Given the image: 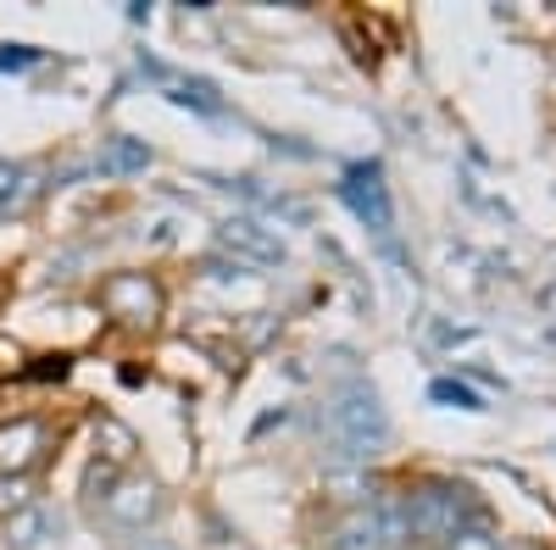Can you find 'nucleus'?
<instances>
[{"instance_id":"f03ea898","label":"nucleus","mask_w":556,"mask_h":550,"mask_svg":"<svg viewBox=\"0 0 556 550\" xmlns=\"http://www.w3.org/2000/svg\"><path fill=\"white\" fill-rule=\"evenodd\" d=\"M89 500H96L101 523L117 528V534H151V523L167 512V489L151 473H117L112 484H101Z\"/></svg>"},{"instance_id":"7ed1b4c3","label":"nucleus","mask_w":556,"mask_h":550,"mask_svg":"<svg viewBox=\"0 0 556 550\" xmlns=\"http://www.w3.org/2000/svg\"><path fill=\"white\" fill-rule=\"evenodd\" d=\"M468 523H479V507L468 500V489H462V484H424V489H406V534H412V539L445 545L451 534H462Z\"/></svg>"},{"instance_id":"f257e3e1","label":"nucleus","mask_w":556,"mask_h":550,"mask_svg":"<svg viewBox=\"0 0 556 550\" xmlns=\"http://www.w3.org/2000/svg\"><path fill=\"white\" fill-rule=\"evenodd\" d=\"M390 439V411L379 400L374 384H340L329 395V406H323V445H329L334 462H374V456L384 450Z\"/></svg>"},{"instance_id":"0eeeda50","label":"nucleus","mask_w":556,"mask_h":550,"mask_svg":"<svg viewBox=\"0 0 556 550\" xmlns=\"http://www.w3.org/2000/svg\"><path fill=\"white\" fill-rule=\"evenodd\" d=\"M45 450V423L39 418H12L0 423V478H23Z\"/></svg>"},{"instance_id":"4468645a","label":"nucleus","mask_w":556,"mask_h":550,"mask_svg":"<svg viewBox=\"0 0 556 550\" xmlns=\"http://www.w3.org/2000/svg\"><path fill=\"white\" fill-rule=\"evenodd\" d=\"M128 550H178V539H167V534H134Z\"/></svg>"},{"instance_id":"6e6552de","label":"nucleus","mask_w":556,"mask_h":550,"mask_svg":"<svg viewBox=\"0 0 556 550\" xmlns=\"http://www.w3.org/2000/svg\"><path fill=\"white\" fill-rule=\"evenodd\" d=\"M345 201H351V212L367 222V228H390V190H384V167L379 162H367V167H356L351 178H345Z\"/></svg>"},{"instance_id":"ddd939ff","label":"nucleus","mask_w":556,"mask_h":550,"mask_svg":"<svg viewBox=\"0 0 556 550\" xmlns=\"http://www.w3.org/2000/svg\"><path fill=\"white\" fill-rule=\"evenodd\" d=\"M23 507H28V484H23V478H0V512L17 517Z\"/></svg>"},{"instance_id":"f8f14e48","label":"nucleus","mask_w":556,"mask_h":550,"mask_svg":"<svg viewBox=\"0 0 556 550\" xmlns=\"http://www.w3.org/2000/svg\"><path fill=\"white\" fill-rule=\"evenodd\" d=\"M445 550H506V545H501V534H490L484 523H468L462 534L445 539Z\"/></svg>"},{"instance_id":"1a4fd4ad","label":"nucleus","mask_w":556,"mask_h":550,"mask_svg":"<svg viewBox=\"0 0 556 550\" xmlns=\"http://www.w3.org/2000/svg\"><path fill=\"white\" fill-rule=\"evenodd\" d=\"M334 550H384V534H379V517H374V507L351 512V517L334 528Z\"/></svg>"},{"instance_id":"9b49d317","label":"nucleus","mask_w":556,"mask_h":550,"mask_svg":"<svg viewBox=\"0 0 556 550\" xmlns=\"http://www.w3.org/2000/svg\"><path fill=\"white\" fill-rule=\"evenodd\" d=\"M28 195H34L28 172H23L17 162L0 156V217H7V212H23V201H28Z\"/></svg>"},{"instance_id":"2eb2a0df","label":"nucleus","mask_w":556,"mask_h":550,"mask_svg":"<svg viewBox=\"0 0 556 550\" xmlns=\"http://www.w3.org/2000/svg\"><path fill=\"white\" fill-rule=\"evenodd\" d=\"M0 550H12V545H7V539H0Z\"/></svg>"},{"instance_id":"20e7f679","label":"nucleus","mask_w":556,"mask_h":550,"mask_svg":"<svg viewBox=\"0 0 556 550\" xmlns=\"http://www.w3.org/2000/svg\"><path fill=\"white\" fill-rule=\"evenodd\" d=\"M101 306L112 323H128V329H151L162 317V284L151 279V272H112V279L101 284Z\"/></svg>"},{"instance_id":"39448f33","label":"nucleus","mask_w":556,"mask_h":550,"mask_svg":"<svg viewBox=\"0 0 556 550\" xmlns=\"http://www.w3.org/2000/svg\"><path fill=\"white\" fill-rule=\"evenodd\" d=\"M217 251L245 261V267H278V261H285V240H278L273 228L251 222V217H228L217 228Z\"/></svg>"},{"instance_id":"9d476101","label":"nucleus","mask_w":556,"mask_h":550,"mask_svg":"<svg viewBox=\"0 0 556 550\" xmlns=\"http://www.w3.org/2000/svg\"><path fill=\"white\" fill-rule=\"evenodd\" d=\"M146 167H151V145L128 140V133L106 140V151H101V172H112V178H128V172H146Z\"/></svg>"},{"instance_id":"423d86ee","label":"nucleus","mask_w":556,"mask_h":550,"mask_svg":"<svg viewBox=\"0 0 556 550\" xmlns=\"http://www.w3.org/2000/svg\"><path fill=\"white\" fill-rule=\"evenodd\" d=\"M7 539L12 550H62V539H67V517L56 512V507H39V500H28V507L7 523Z\"/></svg>"}]
</instances>
